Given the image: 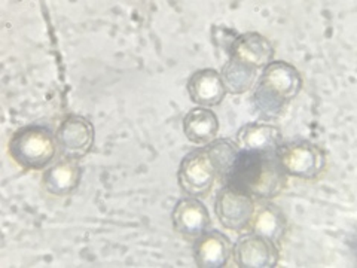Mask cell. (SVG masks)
I'll use <instances>...</instances> for the list:
<instances>
[{
  "mask_svg": "<svg viewBox=\"0 0 357 268\" xmlns=\"http://www.w3.org/2000/svg\"><path fill=\"white\" fill-rule=\"evenodd\" d=\"M223 185L236 188L253 198L270 200L286 188L287 174L280 165L277 154L238 148L236 160L223 179Z\"/></svg>",
  "mask_w": 357,
  "mask_h": 268,
  "instance_id": "cell-1",
  "label": "cell"
},
{
  "mask_svg": "<svg viewBox=\"0 0 357 268\" xmlns=\"http://www.w3.org/2000/svg\"><path fill=\"white\" fill-rule=\"evenodd\" d=\"M57 137L42 126H27L17 130L9 140L13 160L27 170H42L57 155Z\"/></svg>",
  "mask_w": 357,
  "mask_h": 268,
  "instance_id": "cell-2",
  "label": "cell"
},
{
  "mask_svg": "<svg viewBox=\"0 0 357 268\" xmlns=\"http://www.w3.org/2000/svg\"><path fill=\"white\" fill-rule=\"evenodd\" d=\"M277 158L289 176L301 179H316L326 167V155L317 144L310 142L282 143L277 149Z\"/></svg>",
  "mask_w": 357,
  "mask_h": 268,
  "instance_id": "cell-3",
  "label": "cell"
},
{
  "mask_svg": "<svg viewBox=\"0 0 357 268\" xmlns=\"http://www.w3.org/2000/svg\"><path fill=\"white\" fill-rule=\"evenodd\" d=\"M218 179L207 151L197 149L185 155L177 172V182L188 197H206Z\"/></svg>",
  "mask_w": 357,
  "mask_h": 268,
  "instance_id": "cell-4",
  "label": "cell"
},
{
  "mask_svg": "<svg viewBox=\"0 0 357 268\" xmlns=\"http://www.w3.org/2000/svg\"><path fill=\"white\" fill-rule=\"evenodd\" d=\"M215 210L223 228L241 231L250 225L256 204L253 197L225 185L218 193Z\"/></svg>",
  "mask_w": 357,
  "mask_h": 268,
  "instance_id": "cell-5",
  "label": "cell"
},
{
  "mask_svg": "<svg viewBox=\"0 0 357 268\" xmlns=\"http://www.w3.org/2000/svg\"><path fill=\"white\" fill-rule=\"evenodd\" d=\"M55 137L64 158L77 161L93 149L94 128L86 118L70 115L61 122Z\"/></svg>",
  "mask_w": 357,
  "mask_h": 268,
  "instance_id": "cell-6",
  "label": "cell"
},
{
  "mask_svg": "<svg viewBox=\"0 0 357 268\" xmlns=\"http://www.w3.org/2000/svg\"><path fill=\"white\" fill-rule=\"evenodd\" d=\"M234 261L240 268H273L278 264V246L259 234H245L232 248Z\"/></svg>",
  "mask_w": 357,
  "mask_h": 268,
  "instance_id": "cell-7",
  "label": "cell"
},
{
  "mask_svg": "<svg viewBox=\"0 0 357 268\" xmlns=\"http://www.w3.org/2000/svg\"><path fill=\"white\" fill-rule=\"evenodd\" d=\"M176 232L186 239H198L210 230L208 210L194 197L178 200L172 214Z\"/></svg>",
  "mask_w": 357,
  "mask_h": 268,
  "instance_id": "cell-8",
  "label": "cell"
},
{
  "mask_svg": "<svg viewBox=\"0 0 357 268\" xmlns=\"http://www.w3.org/2000/svg\"><path fill=\"white\" fill-rule=\"evenodd\" d=\"M259 84L275 97L289 103L301 93L303 77L292 64L286 61H271L264 69Z\"/></svg>",
  "mask_w": 357,
  "mask_h": 268,
  "instance_id": "cell-9",
  "label": "cell"
},
{
  "mask_svg": "<svg viewBox=\"0 0 357 268\" xmlns=\"http://www.w3.org/2000/svg\"><path fill=\"white\" fill-rule=\"evenodd\" d=\"M232 255L229 239L219 231H207L195 239L194 258L199 268H222L225 267Z\"/></svg>",
  "mask_w": 357,
  "mask_h": 268,
  "instance_id": "cell-10",
  "label": "cell"
},
{
  "mask_svg": "<svg viewBox=\"0 0 357 268\" xmlns=\"http://www.w3.org/2000/svg\"><path fill=\"white\" fill-rule=\"evenodd\" d=\"M275 50L273 43L259 33H243L234 43L229 57L237 59L255 69H265L274 59Z\"/></svg>",
  "mask_w": 357,
  "mask_h": 268,
  "instance_id": "cell-11",
  "label": "cell"
},
{
  "mask_svg": "<svg viewBox=\"0 0 357 268\" xmlns=\"http://www.w3.org/2000/svg\"><path fill=\"white\" fill-rule=\"evenodd\" d=\"M188 93L194 103L201 107H210L222 103L227 89L219 72L215 69H201L189 77Z\"/></svg>",
  "mask_w": 357,
  "mask_h": 268,
  "instance_id": "cell-12",
  "label": "cell"
},
{
  "mask_svg": "<svg viewBox=\"0 0 357 268\" xmlns=\"http://www.w3.org/2000/svg\"><path fill=\"white\" fill-rule=\"evenodd\" d=\"M82 179V167L75 160L63 158L43 173L45 191L55 197H66L76 191Z\"/></svg>",
  "mask_w": 357,
  "mask_h": 268,
  "instance_id": "cell-13",
  "label": "cell"
},
{
  "mask_svg": "<svg viewBox=\"0 0 357 268\" xmlns=\"http://www.w3.org/2000/svg\"><path fill=\"white\" fill-rule=\"evenodd\" d=\"M282 144V133L271 124H248L237 134V147L244 151L277 154Z\"/></svg>",
  "mask_w": 357,
  "mask_h": 268,
  "instance_id": "cell-14",
  "label": "cell"
},
{
  "mask_svg": "<svg viewBox=\"0 0 357 268\" xmlns=\"http://www.w3.org/2000/svg\"><path fill=\"white\" fill-rule=\"evenodd\" d=\"M218 131L219 119L213 110L195 107L189 110L183 118V133L186 139L198 147H206L213 142Z\"/></svg>",
  "mask_w": 357,
  "mask_h": 268,
  "instance_id": "cell-15",
  "label": "cell"
},
{
  "mask_svg": "<svg viewBox=\"0 0 357 268\" xmlns=\"http://www.w3.org/2000/svg\"><path fill=\"white\" fill-rule=\"evenodd\" d=\"M250 225L255 234H259V236L278 246L286 234L287 222L280 209H277L274 204L265 203L255 210Z\"/></svg>",
  "mask_w": 357,
  "mask_h": 268,
  "instance_id": "cell-16",
  "label": "cell"
},
{
  "mask_svg": "<svg viewBox=\"0 0 357 268\" xmlns=\"http://www.w3.org/2000/svg\"><path fill=\"white\" fill-rule=\"evenodd\" d=\"M220 77L228 93L244 94L253 87L258 77V69L234 57H228L227 64L222 67Z\"/></svg>",
  "mask_w": 357,
  "mask_h": 268,
  "instance_id": "cell-17",
  "label": "cell"
},
{
  "mask_svg": "<svg viewBox=\"0 0 357 268\" xmlns=\"http://www.w3.org/2000/svg\"><path fill=\"white\" fill-rule=\"evenodd\" d=\"M204 149L207 151L211 163L215 165L218 177L223 182V179L227 177L231 165L234 164V160H236V156L238 154V147L234 144L231 140L219 139L208 143Z\"/></svg>",
  "mask_w": 357,
  "mask_h": 268,
  "instance_id": "cell-18",
  "label": "cell"
},
{
  "mask_svg": "<svg viewBox=\"0 0 357 268\" xmlns=\"http://www.w3.org/2000/svg\"><path fill=\"white\" fill-rule=\"evenodd\" d=\"M253 105H255V109L258 110V114L266 121H271L280 117L287 106L286 102L275 97L271 91H268V89L261 84H258V87L255 88Z\"/></svg>",
  "mask_w": 357,
  "mask_h": 268,
  "instance_id": "cell-19",
  "label": "cell"
},
{
  "mask_svg": "<svg viewBox=\"0 0 357 268\" xmlns=\"http://www.w3.org/2000/svg\"><path fill=\"white\" fill-rule=\"evenodd\" d=\"M238 36L240 35L236 30H232L225 26H213V29H211V38H213L215 47H218L219 50L228 54V57H229L234 43H236Z\"/></svg>",
  "mask_w": 357,
  "mask_h": 268,
  "instance_id": "cell-20",
  "label": "cell"
}]
</instances>
